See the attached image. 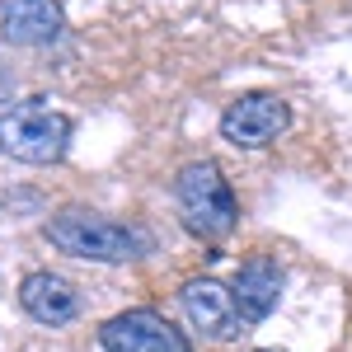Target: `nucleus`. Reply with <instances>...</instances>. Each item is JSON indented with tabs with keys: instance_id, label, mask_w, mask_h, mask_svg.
Wrapping results in <instances>:
<instances>
[{
	"instance_id": "obj_1",
	"label": "nucleus",
	"mask_w": 352,
	"mask_h": 352,
	"mask_svg": "<svg viewBox=\"0 0 352 352\" xmlns=\"http://www.w3.org/2000/svg\"><path fill=\"white\" fill-rule=\"evenodd\" d=\"M43 235L52 249L71 254V258H85V263H136L151 254V230L141 226H122L113 217H99L89 207H61Z\"/></svg>"
},
{
	"instance_id": "obj_2",
	"label": "nucleus",
	"mask_w": 352,
	"mask_h": 352,
	"mask_svg": "<svg viewBox=\"0 0 352 352\" xmlns=\"http://www.w3.org/2000/svg\"><path fill=\"white\" fill-rule=\"evenodd\" d=\"M174 207L184 230L197 240H226L240 226V197L217 160H192L174 179Z\"/></svg>"
},
{
	"instance_id": "obj_3",
	"label": "nucleus",
	"mask_w": 352,
	"mask_h": 352,
	"mask_svg": "<svg viewBox=\"0 0 352 352\" xmlns=\"http://www.w3.org/2000/svg\"><path fill=\"white\" fill-rule=\"evenodd\" d=\"M71 132L76 122L47 99H28L0 113V155L24 164H56L71 151Z\"/></svg>"
},
{
	"instance_id": "obj_4",
	"label": "nucleus",
	"mask_w": 352,
	"mask_h": 352,
	"mask_svg": "<svg viewBox=\"0 0 352 352\" xmlns=\"http://www.w3.org/2000/svg\"><path fill=\"white\" fill-rule=\"evenodd\" d=\"M287 127H292V104L282 94H268V89L240 94L235 104H226V113H221V136L230 146H240V151H263Z\"/></svg>"
},
{
	"instance_id": "obj_5",
	"label": "nucleus",
	"mask_w": 352,
	"mask_h": 352,
	"mask_svg": "<svg viewBox=\"0 0 352 352\" xmlns=\"http://www.w3.org/2000/svg\"><path fill=\"white\" fill-rule=\"evenodd\" d=\"M99 348L104 352H192L184 329H174L160 310H122L99 329Z\"/></svg>"
},
{
	"instance_id": "obj_6",
	"label": "nucleus",
	"mask_w": 352,
	"mask_h": 352,
	"mask_svg": "<svg viewBox=\"0 0 352 352\" xmlns=\"http://www.w3.org/2000/svg\"><path fill=\"white\" fill-rule=\"evenodd\" d=\"M179 305H184L188 324L197 329V333H207L212 343H235L240 333H249L244 320H240V310H235L230 287H221L217 277H192V282H184Z\"/></svg>"
},
{
	"instance_id": "obj_7",
	"label": "nucleus",
	"mask_w": 352,
	"mask_h": 352,
	"mask_svg": "<svg viewBox=\"0 0 352 352\" xmlns=\"http://www.w3.org/2000/svg\"><path fill=\"white\" fill-rule=\"evenodd\" d=\"M282 282H287V272H282V263H277L272 254H254V258L240 263L235 282H230V296H235V310H240L244 329L263 324L272 310H277Z\"/></svg>"
},
{
	"instance_id": "obj_8",
	"label": "nucleus",
	"mask_w": 352,
	"mask_h": 352,
	"mask_svg": "<svg viewBox=\"0 0 352 352\" xmlns=\"http://www.w3.org/2000/svg\"><path fill=\"white\" fill-rule=\"evenodd\" d=\"M66 33V10L61 0H10L5 19H0V38L10 47H47Z\"/></svg>"
},
{
	"instance_id": "obj_9",
	"label": "nucleus",
	"mask_w": 352,
	"mask_h": 352,
	"mask_svg": "<svg viewBox=\"0 0 352 352\" xmlns=\"http://www.w3.org/2000/svg\"><path fill=\"white\" fill-rule=\"evenodd\" d=\"M19 305H24L28 320L56 329V324H71L80 315V292L66 277H56V272H28L24 282H19Z\"/></svg>"
},
{
	"instance_id": "obj_10",
	"label": "nucleus",
	"mask_w": 352,
	"mask_h": 352,
	"mask_svg": "<svg viewBox=\"0 0 352 352\" xmlns=\"http://www.w3.org/2000/svg\"><path fill=\"white\" fill-rule=\"evenodd\" d=\"M10 94H14V76H10V71H5V66H0V104H5V99H10Z\"/></svg>"
},
{
	"instance_id": "obj_11",
	"label": "nucleus",
	"mask_w": 352,
	"mask_h": 352,
	"mask_svg": "<svg viewBox=\"0 0 352 352\" xmlns=\"http://www.w3.org/2000/svg\"><path fill=\"white\" fill-rule=\"evenodd\" d=\"M5 5H10V0H0V10H5Z\"/></svg>"
}]
</instances>
